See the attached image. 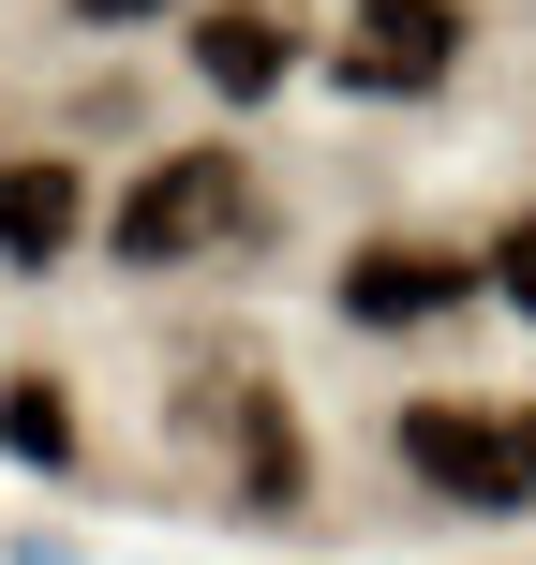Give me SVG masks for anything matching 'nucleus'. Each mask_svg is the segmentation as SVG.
<instances>
[{
    "label": "nucleus",
    "mask_w": 536,
    "mask_h": 565,
    "mask_svg": "<svg viewBox=\"0 0 536 565\" xmlns=\"http://www.w3.org/2000/svg\"><path fill=\"white\" fill-rule=\"evenodd\" d=\"M477 282L492 268L448 254V238H358V254H343V328H448Z\"/></svg>",
    "instance_id": "3"
},
{
    "label": "nucleus",
    "mask_w": 536,
    "mask_h": 565,
    "mask_svg": "<svg viewBox=\"0 0 536 565\" xmlns=\"http://www.w3.org/2000/svg\"><path fill=\"white\" fill-rule=\"evenodd\" d=\"M492 298H507V312H536V209H507V224H492Z\"/></svg>",
    "instance_id": "7"
},
{
    "label": "nucleus",
    "mask_w": 536,
    "mask_h": 565,
    "mask_svg": "<svg viewBox=\"0 0 536 565\" xmlns=\"http://www.w3.org/2000/svg\"><path fill=\"white\" fill-rule=\"evenodd\" d=\"M60 238H75V164H45V149H30V164H0V254L45 268Z\"/></svg>",
    "instance_id": "6"
},
{
    "label": "nucleus",
    "mask_w": 536,
    "mask_h": 565,
    "mask_svg": "<svg viewBox=\"0 0 536 565\" xmlns=\"http://www.w3.org/2000/svg\"><path fill=\"white\" fill-rule=\"evenodd\" d=\"M90 30H135V15H179V0H75Z\"/></svg>",
    "instance_id": "9"
},
{
    "label": "nucleus",
    "mask_w": 536,
    "mask_h": 565,
    "mask_svg": "<svg viewBox=\"0 0 536 565\" xmlns=\"http://www.w3.org/2000/svg\"><path fill=\"white\" fill-rule=\"evenodd\" d=\"M388 447H402V477H418L432 507H462V521L536 507V402L432 387V402H402V417H388Z\"/></svg>",
    "instance_id": "1"
},
{
    "label": "nucleus",
    "mask_w": 536,
    "mask_h": 565,
    "mask_svg": "<svg viewBox=\"0 0 536 565\" xmlns=\"http://www.w3.org/2000/svg\"><path fill=\"white\" fill-rule=\"evenodd\" d=\"M195 75L224 89V105L283 89V75H298V15H283V0H209V15H195Z\"/></svg>",
    "instance_id": "5"
},
{
    "label": "nucleus",
    "mask_w": 536,
    "mask_h": 565,
    "mask_svg": "<svg viewBox=\"0 0 536 565\" xmlns=\"http://www.w3.org/2000/svg\"><path fill=\"white\" fill-rule=\"evenodd\" d=\"M0 447H30V461H60V447H75V417H60V387H15V402H0Z\"/></svg>",
    "instance_id": "8"
},
{
    "label": "nucleus",
    "mask_w": 536,
    "mask_h": 565,
    "mask_svg": "<svg viewBox=\"0 0 536 565\" xmlns=\"http://www.w3.org/2000/svg\"><path fill=\"white\" fill-rule=\"evenodd\" d=\"M462 0H358V45H343V89H372V105H418V89L462 75Z\"/></svg>",
    "instance_id": "4"
},
{
    "label": "nucleus",
    "mask_w": 536,
    "mask_h": 565,
    "mask_svg": "<svg viewBox=\"0 0 536 565\" xmlns=\"http://www.w3.org/2000/svg\"><path fill=\"white\" fill-rule=\"evenodd\" d=\"M254 224L269 209H254V164H239V149H165V164L119 194V268H209Z\"/></svg>",
    "instance_id": "2"
}]
</instances>
